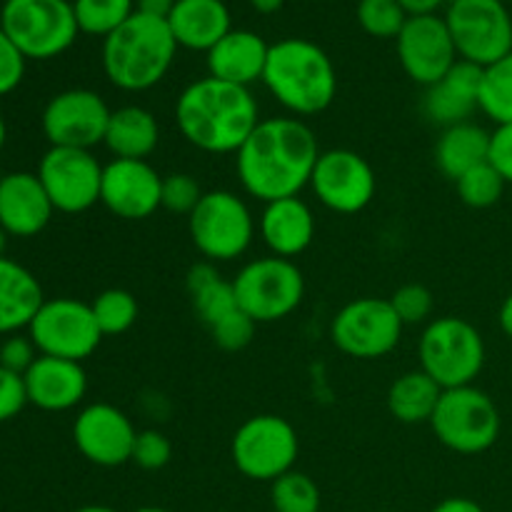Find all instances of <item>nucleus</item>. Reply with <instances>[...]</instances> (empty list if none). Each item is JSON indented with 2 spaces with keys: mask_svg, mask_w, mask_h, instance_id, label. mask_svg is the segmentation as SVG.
Instances as JSON below:
<instances>
[{
  "mask_svg": "<svg viewBox=\"0 0 512 512\" xmlns=\"http://www.w3.org/2000/svg\"><path fill=\"white\" fill-rule=\"evenodd\" d=\"M238 178L245 193L263 203L295 198L310 185L320 145L298 118L260 120L238 150Z\"/></svg>",
  "mask_w": 512,
  "mask_h": 512,
  "instance_id": "obj_1",
  "label": "nucleus"
},
{
  "mask_svg": "<svg viewBox=\"0 0 512 512\" xmlns=\"http://www.w3.org/2000/svg\"><path fill=\"white\" fill-rule=\"evenodd\" d=\"M175 120L195 148L205 153H238L260 123L258 100L250 88L225 80L200 78L180 93Z\"/></svg>",
  "mask_w": 512,
  "mask_h": 512,
  "instance_id": "obj_2",
  "label": "nucleus"
},
{
  "mask_svg": "<svg viewBox=\"0 0 512 512\" xmlns=\"http://www.w3.org/2000/svg\"><path fill=\"white\" fill-rule=\"evenodd\" d=\"M265 88L293 115H318L338 95V73L330 55L305 38L270 45L263 73Z\"/></svg>",
  "mask_w": 512,
  "mask_h": 512,
  "instance_id": "obj_3",
  "label": "nucleus"
},
{
  "mask_svg": "<svg viewBox=\"0 0 512 512\" xmlns=\"http://www.w3.org/2000/svg\"><path fill=\"white\" fill-rule=\"evenodd\" d=\"M175 53L178 43L168 20L133 13L103 40V70L115 88L140 93L168 75Z\"/></svg>",
  "mask_w": 512,
  "mask_h": 512,
  "instance_id": "obj_4",
  "label": "nucleus"
},
{
  "mask_svg": "<svg viewBox=\"0 0 512 512\" xmlns=\"http://www.w3.org/2000/svg\"><path fill=\"white\" fill-rule=\"evenodd\" d=\"M420 370L443 390L473 385L485 368V340L465 318L443 315L430 320L418 343Z\"/></svg>",
  "mask_w": 512,
  "mask_h": 512,
  "instance_id": "obj_5",
  "label": "nucleus"
},
{
  "mask_svg": "<svg viewBox=\"0 0 512 512\" xmlns=\"http://www.w3.org/2000/svg\"><path fill=\"white\" fill-rule=\"evenodd\" d=\"M0 28L28 60L58 58L80 33L70 0H5Z\"/></svg>",
  "mask_w": 512,
  "mask_h": 512,
  "instance_id": "obj_6",
  "label": "nucleus"
},
{
  "mask_svg": "<svg viewBox=\"0 0 512 512\" xmlns=\"http://www.w3.org/2000/svg\"><path fill=\"white\" fill-rule=\"evenodd\" d=\"M435 438L460 455H480L500 438V410L485 390L475 385L443 390L430 418Z\"/></svg>",
  "mask_w": 512,
  "mask_h": 512,
  "instance_id": "obj_7",
  "label": "nucleus"
},
{
  "mask_svg": "<svg viewBox=\"0 0 512 512\" xmlns=\"http://www.w3.org/2000/svg\"><path fill=\"white\" fill-rule=\"evenodd\" d=\"M190 240L210 263L240 258L255 238V220L248 203L230 190H210L188 215Z\"/></svg>",
  "mask_w": 512,
  "mask_h": 512,
  "instance_id": "obj_8",
  "label": "nucleus"
},
{
  "mask_svg": "<svg viewBox=\"0 0 512 512\" xmlns=\"http://www.w3.org/2000/svg\"><path fill=\"white\" fill-rule=\"evenodd\" d=\"M240 310L255 323H275L300 308L305 295V278L288 258H258L245 265L233 278Z\"/></svg>",
  "mask_w": 512,
  "mask_h": 512,
  "instance_id": "obj_9",
  "label": "nucleus"
},
{
  "mask_svg": "<svg viewBox=\"0 0 512 512\" xmlns=\"http://www.w3.org/2000/svg\"><path fill=\"white\" fill-rule=\"evenodd\" d=\"M298 453L300 440L293 425L270 413L245 420L230 443V458L238 473L260 483H273L290 473Z\"/></svg>",
  "mask_w": 512,
  "mask_h": 512,
  "instance_id": "obj_10",
  "label": "nucleus"
},
{
  "mask_svg": "<svg viewBox=\"0 0 512 512\" xmlns=\"http://www.w3.org/2000/svg\"><path fill=\"white\" fill-rule=\"evenodd\" d=\"M445 23L460 60L488 68L512 53V10L500 0H455Z\"/></svg>",
  "mask_w": 512,
  "mask_h": 512,
  "instance_id": "obj_11",
  "label": "nucleus"
},
{
  "mask_svg": "<svg viewBox=\"0 0 512 512\" xmlns=\"http://www.w3.org/2000/svg\"><path fill=\"white\" fill-rule=\"evenodd\" d=\"M28 335L40 355L75 363L90 358L103 340L90 303L75 298L45 300L28 325Z\"/></svg>",
  "mask_w": 512,
  "mask_h": 512,
  "instance_id": "obj_12",
  "label": "nucleus"
},
{
  "mask_svg": "<svg viewBox=\"0 0 512 512\" xmlns=\"http://www.w3.org/2000/svg\"><path fill=\"white\" fill-rule=\"evenodd\" d=\"M405 325L390 300L358 298L340 308L330 323V340L340 353L358 360H378L393 353Z\"/></svg>",
  "mask_w": 512,
  "mask_h": 512,
  "instance_id": "obj_13",
  "label": "nucleus"
},
{
  "mask_svg": "<svg viewBox=\"0 0 512 512\" xmlns=\"http://www.w3.org/2000/svg\"><path fill=\"white\" fill-rule=\"evenodd\" d=\"M38 178L60 213H85L100 203L103 165L90 150L50 148L40 158Z\"/></svg>",
  "mask_w": 512,
  "mask_h": 512,
  "instance_id": "obj_14",
  "label": "nucleus"
},
{
  "mask_svg": "<svg viewBox=\"0 0 512 512\" xmlns=\"http://www.w3.org/2000/svg\"><path fill=\"white\" fill-rule=\"evenodd\" d=\"M113 110L88 88H70L53 95L43 110V133L50 148L90 150L105 140Z\"/></svg>",
  "mask_w": 512,
  "mask_h": 512,
  "instance_id": "obj_15",
  "label": "nucleus"
},
{
  "mask_svg": "<svg viewBox=\"0 0 512 512\" xmlns=\"http://www.w3.org/2000/svg\"><path fill=\"white\" fill-rule=\"evenodd\" d=\"M310 188L328 210L353 215L368 208L375 198L378 178L363 155L348 148H333L320 153Z\"/></svg>",
  "mask_w": 512,
  "mask_h": 512,
  "instance_id": "obj_16",
  "label": "nucleus"
},
{
  "mask_svg": "<svg viewBox=\"0 0 512 512\" xmlns=\"http://www.w3.org/2000/svg\"><path fill=\"white\" fill-rule=\"evenodd\" d=\"M395 43L405 75L425 88L438 83L460 60L445 15L438 13L410 15Z\"/></svg>",
  "mask_w": 512,
  "mask_h": 512,
  "instance_id": "obj_17",
  "label": "nucleus"
},
{
  "mask_svg": "<svg viewBox=\"0 0 512 512\" xmlns=\"http://www.w3.org/2000/svg\"><path fill=\"white\" fill-rule=\"evenodd\" d=\"M138 430L128 415L110 403H93L78 413L73 440L78 453L100 468H118L130 463Z\"/></svg>",
  "mask_w": 512,
  "mask_h": 512,
  "instance_id": "obj_18",
  "label": "nucleus"
},
{
  "mask_svg": "<svg viewBox=\"0 0 512 512\" xmlns=\"http://www.w3.org/2000/svg\"><path fill=\"white\" fill-rule=\"evenodd\" d=\"M163 175L148 160L113 158L103 165L100 203L123 220H145L160 208Z\"/></svg>",
  "mask_w": 512,
  "mask_h": 512,
  "instance_id": "obj_19",
  "label": "nucleus"
},
{
  "mask_svg": "<svg viewBox=\"0 0 512 512\" xmlns=\"http://www.w3.org/2000/svg\"><path fill=\"white\" fill-rule=\"evenodd\" d=\"M55 208L38 173L15 170L0 178V228L13 238H33L48 228Z\"/></svg>",
  "mask_w": 512,
  "mask_h": 512,
  "instance_id": "obj_20",
  "label": "nucleus"
},
{
  "mask_svg": "<svg viewBox=\"0 0 512 512\" xmlns=\"http://www.w3.org/2000/svg\"><path fill=\"white\" fill-rule=\"evenodd\" d=\"M28 403L48 413H63L75 408L88 393V375L75 360L38 355L23 375Z\"/></svg>",
  "mask_w": 512,
  "mask_h": 512,
  "instance_id": "obj_21",
  "label": "nucleus"
},
{
  "mask_svg": "<svg viewBox=\"0 0 512 512\" xmlns=\"http://www.w3.org/2000/svg\"><path fill=\"white\" fill-rule=\"evenodd\" d=\"M480 85H483V68L458 60L443 78L430 85L425 93V115L435 125L468 123L475 110H480Z\"/></svg>",
  "mask_w": 512,
  "mask_h": 512,
  "instance_id": "obj_22",
  "label": "nucleus"
},
{
  "mask_svg": "<svg viewBox=\"0 0 512 512\" xmlns=\"http://www.w3.org/2000/svg\"><path fill=\"white\" fill-rule=\"evenodd\" d=\"M268 53L270 43H265L263 35L233 28L205 55H208V70L213 78L250 88L258 80L263 83Z\"/></svg>",
  "mask_w": 512,
  "mask_h": 512,
  "instance_id": "obj_23",
  "label": "nucleus"
},
{
  "mask_svg": "<svg viewBox=\"0 0 512 512\" xmlns=\"http://www.w3.org/2000/svg\"><path fill=\"white\" fill-rule=\"evenodd\" d=\"M260 235L278 258H295L305 253L315 238V215L305 200L283 198L265 203L260 215Z\"/></svg>",
  "mask_w": 512,
  "mask_h": 512,
  "instance_id": "obj_24",
  "label": "nucleus"
},
{
  "mask_svg": "<svg viewBox=\"0 0 512 512\" xmlns=\"http://www.w3.org/2000/svg\"><path fill=\"white\" fill-rule=\"evenodd\" d=\"M178 48L208 53L215 43L233 30L225 0H178L168 18Z\"/></svg>",
  "mask_w": 512,
  "mask_h": 512,
  "instance_id": "obj_25",
  "label": "nucleus"
},
{
  "mask_svg": "<svg viewBox=\"0 0 512 512\" xmlns=\"http://www.w3.org/2000/svg\"><path fill=\"white\" fill-rule=\"evenodd\" d=\"M45 303L38 278L10 258H0V335H15L33 323Z\"/></svg>",
  "mask_w": 512,
  "mask_h": 512,
  "instance_id": "obj_26",
  "label": "nucleus"
},
{
  "mask_svg": "<svg viewBox=\"0 0 512 512\" xmlns=\"http://www.w3.org/2000/svg\"><path fill=\"white\" fill-rule=\"evenodd\" d=\"M160 140L158 118L148 108L125 105L110 113L105 130V148L123 160H145Z\"/></svg>",
  "mask_w": 512,
  "mask_h": 512,
  "instance_id": "obj_27",
  "label": "nucleus"
},
{
  "mask_svg": "<svg viewBox=\"0 0 512 512\" xmlns=\"http://www.w3.org/2000/svg\"><path fill=\"white\" fill-rule=\"evenodd\" d=\"M488 155L490 133L483 125L473 123V120L443 128L438 145H435V165L453 183L460 175L468 173V170L488 163Z\"/></svg>",
  "mask_w": 512,
  "mask_h": 512,
  "instance_id": "obj_28",
  "label": "nucleus"
},
{
  "mask_svg": "<svg viewBox=\"0 0 512 512\" xmlns=\"http://www.w3.org/2000/svg\"><path fill=\"white\" fill-rule=\"evenodd\" d=\"M443 388L423 370H410L393 380L388 390V410L398 423H430Z\"/></svg>",
  "mask_w": 512,
  "mask_h": 512,
  "instance_id": "obj_29",
  "label": "nucleus"
},
{
  "mask_svg": "<svg viewBox=\"0 0 512 512\" xmlns=\"http://www.w3.org/2000/svg\"><path fill=\"white\" fill-rule=\"evenodd\" d=\"M188 293L193 298L195 315L203 320L208 328H213L218 320L238 310L233 280H223V275L215 270V263L203 260L188 270Z\"/></svg>",
  "mask_w": 512,
  "mask_h": 512,
  "instance_id": "obj_30",
  "label": "nucleus"
},
{
  "mask_svg": "<svg viewBox=\"0 0 512 512\" xmlns=\"http://www.w3.org/2000/svg\"><path fill=\"white\" fill-rule=\"evenodd\" d=\"M480 110L495 125L512 123V53L500 58L498 63L483 68Z\"/></svg>",
  "mask_w": 512,
  "mask_h": 512,
  "instance_id": "obj_31",
  "label": "nucleus"
},
{
  "mask_svg": "<svg viewBox=\"0 0 512 512\" xmlns=\"http://www.w3.org/2000/svg\"><path fill=\"white\" fill-rule=\"evenodd\" d=\"M78 30L95 38H108L135 13V0H73Z\"/></svg>",
  "mask_w": 512,
  "mask_h": 512,
  "instance_id": "obj_32",
  "label": "nucleus"
},
{
  "mask_svg": "<svg viewBox=\"0 0 512 512\" xmlns=\"http://www.w3.org/2000/svg\"><path fill=\"white\" fill-rule=\"evenodd\" d=\"M93 318L98 323L100 333L105 335H123L138 323V300L133 293L123 288H108L98 293L90 303Z\"/></svg>",
  "mask_w": 512,
  "mask_h": 512,
  "instance_id": "obj_33",
  "label": "nucleus"
},
{
  "mask_svg": "<svg viewBox=\"0 0 512 512\" xmlns=\"http://www.w3.org/2000/svg\"><path fill=\"white\" fill-rule=\"evenodd\" d=\"M270 503L275 512H320V488L310 475L290 470L270 483Z\"/></svg>",
  "mask_w": 512,
  "mask_h": 512,
  "instance_id": "obj_34",
  "label": "nucleus"
},
{
  "mask_svg": "<svg viewBox=\"0 0 512 512\" xmlns=\"http://www.w3.org/2000/svg\"><path fill=\"white\" fill-rule=\"evenodd\" d=\"M505 180L498 170L488 163L478 165V168L468 170L465 175H460L455 180V188H458V198L463 200L468 208L475 210H485V208H493L498 205V200L503 198L505 193Z\"/></svg>",
  "mask_w": 512,
  "mask_h": 512,
  "instance_id": "obj_35",
  "label": "nucleus"
},
{
  "mask_svg": "<svg viewBox=\"0 0 512 512\" xmlns=\"http://www.w3.org/2000/svg\"><path fill=\"white\" fill-rule=\"evenodd\" d=\"M355 15H358L360 28L380 40L398 38L410 18L398 0H360Z\"/></svg>",
  "mask_w": 512,
  "mask_h": 512,
  "instance_id": "obj_36",
  "label": "nucleus"
},
{
  "mask_svg": "<svg viewBox=\"0 0 512 512\" xmlns=\"http://www.w3.org/2000/svg\"><path fill=\"white\" fill-rule=\"evenodd\" d=\"M203 195V188H200V183L190 173L165 175L163 190H160V208L178 215H190Z\"/></svg>",
  "mask_w": 512,
  "mask_h": 512,
  "instance_id": "obj_37",
  "label": "nucleus"
},
{
  "mask_svg": "<svg viewBox=\"0 0 512 512\" xmlns=\"http://www.w3.org/2000/svg\"><path fill=\"white\" fill-rule=\"evenodd\" d=\"M390 305L398 313L400 323L403 325H415V323H425V320L433 315L435 300L433 293H430L425 285L420 283H408L400 285L393 295H390Z\"/></svg>",
  "mask_w": 512,
  "mask_h": 512,
  "instance_id": "obj_38",
  "label": "nucleus"
},
{
  "mask_svg": "<svg viewBox=\"0 0 512 512\" xmlns=\"http://www.w3.org/2000/svg\"><path fill=\"white\" fill-rule=\"evenodd\" d=\"M255 328H258V323H255L245 310L238 308L230 315H225L223 320H218V323L208 330L218 348L235 353V350H243L253 343Z\"/></svg>",
  "mask_w": 512,
  "mask_h": 512,
  "instance_id": "obj_39",
  "label": "nucleus"
},
{
  "mask_svg": "<svg viewBox=\"0 0 512 512\" xmlns=\"http://www.w3.org/2000/svg\"><path fill=\"white\" fill-rule=\"evenodd\" d=\"M173 458V443L158 430H140L135 438L130 463L143 470H163Z\"/></svg>",
  "mask_w": 512,
  "mask_h": 512,
  "instance_id": "obj_40",
  "label": "nucleus"
},
{
  "mask_svg": "<svg viewBox=\"0 0 512 512\" xmlns=\"http://www.w3.org/2000/svg\"><path fill=\"white\" fill-rule=\"evenodd\" d=\"M25 55L15 48L13 40L0 28V95H8L23 83Z\"/></svg>",
  "mask_w": 512,
  "mask_h": 512,
  "instance_id": "obj_41",
  "label": "nucleus"
},
{
  "mask_svg": "<svg viewBox=\"0 0 512 512\" xmlns=\"http://www.w3.org/2000/svg\"><path fill=\"white\" fill-rule=\"evenodd\" d=\"M25 405H28V393H25L23 375L0 365V423L13 420Z\"/></svg>",
  "mask_w": 512,
  "mask_h": 512,
  "instance_id": "obj_42",
  "label": "nucleus"
},
{
  "mask_svg": "<svg viewBox=\"0 0 512 512\" xmlns=\"http://www.w3.org/2000/svg\"><path fill=\"white\" fill-rule=\"evenodd\" d=\"M38 355L40 353L33 340H30V335L25 338V335L15 333L5 338L3 345H0V365L18 375L28 373V368L38 360Z\"/></svg>",
  "mask_w": 512,
  "mask_h": 512,
  "instance_id": "obj_43",
  "label": "nucleus"
},
{
  "mask_svg": "<svg viewBox=\"0 0 512 512\" xmlns=\"http://www.w3.org/2000/svg\"><path fill=\"white\" fill-rule=\"evenodd\" d=\"M490 165L503 175V180L512 185V123L498 125L490 133Z\"/></svg>",
  "mask_w": 512,
  "mask_h": 512,
  "instance_id": "obj_44",
  "label": "nucleus"
},
{
  "mask_svg": "<svg viewBox=\"0 0 512 512\" xmlns=\"http://www.w3.org/2000/svg\"><path fill=\"white\" fill-rule=\"evenodd\" d=\"M178 0H135V13L150 15V18L168 20Z\"/></svg>",
  "mask_w": 512,
  "mask_h": 512,
  "instance_id": "obj_45",
  "label": "nucleus"
},
{
  "mask_svg": "<svg viewBox=\"0 0 512 512\" xmlns=\"http://www.w3.org/2000/svg\"><path fill=\"white\" fill-rule=\"evenodd\" d=\"M408 15H433L438 8H443L448 0H398Z\"/></svg>",
  "mask_w": 512,
  "mask_h": 512,
  "instance_id": "obj_46",
  "label": "nucleus"
},
{
  "mask_svg": "<svg viewBox=\"0 0 512 512\" xmlns=\"http://www.w3.org/2000/svg\"><path fill=\"white\" fill-rule=\"evenodd\" d=\"M430 512H485L475 500L470 498H448L435 505Z\"/></svg>",
  "mask_w": 512,
  "mask_h": 512,
  "instance_id": "obj_47",
  "label": "nucleus"
},
{
  "mask_svg": "<svg viewBox=\"0 0 512 512\" xmlns=\"http://www.w3.org/2000/svg\"><path fill=\"white\" fill-rule=\"evenodd\" d=\"M498 323H500V328H503V333L512 340V293L503 300V305H500Z\"/></svg>",
  "mask_w": 512,
  "mask_h": 512,
  "instance_id": "obj_48",
  "label": "nucleus"
},
{
  "mask_svg": "<svg viewBox=\"0 0 512 512\" xmlns=\"http://www.w3.org/2000/svg\"><path fill=\"white\" fill-rule=\"evenodd\" d=\"M248 3H250V8L255 10V13L273 15V13H278L280 8H283L285 0H248Z\"/></svg>",
  "mask_w": 512,
  "mask_h": 512,
  "instance_id": "obj_49",
  "label": "nucleus"
},
{
  "mask_svg": "<svg viewBox=\"0 0 512 512\" xmlns=\"http://www.w3.org/2000/svg\"><path fill=\"white\" fill-rule=\"evenodd\" d=\"M75 512H118V510L108 508V505H83V508H78Z\"/></svg>",
  "mask_w": 512,
  "mask_h": 512,
  "instance_id": "obj_50",
  "label": "nucleus"
},
{
  "mask_svg": "<svg viewBox=\"0 0 512 512\" xmlns=\"http://www.w3.org/2000/svg\"><path fill=\"white\" fill-rule=\"evenodd\" d=\"M5 140H8V125H5L3 115H0V150H3Z\"/></svg>",
  "mask_w": 512,
  "mask_h": 512,
  "instance_id": "obj_51",
  "label": "nucleus"
},
{
  "mask_svg": "<svg viewBox=\"0 0 512 512\" xmlns=\"http://www.w3.org/2000/svg\"><path fill=\"white\" fill-rule=\"evenodd\" d=\"M5 240H8V233L0 228V258H3V253H5Z\"/></svg>",
  "mask_w": 512,
  "mask_h": 512,
  "instance_id": "obj_52",
  "label": "nucleus"
},
{
  "mask_svg": "<svg viewBox=\"0 0 512 512\" xmlns=\"http://www.w3.org/2000/svg\"><path fill=\"white\" fill-rule=\"evenodd\" d=\"M135 512H170V510H165V508H138Z\"/></svg>",
  "mask_w": 512,
  "mask_h": 512,
  "instance_id": "obj_53",
  "label": "nucleus"
},
{
  "mask_svg": "<svg viewBox=\"0 0 512 512\" xmlns=\"http://www.w3.org/2000/svg\"><path fill=\"white\" fill-rule=\"evenodd\" d=\"M500 3H508V0H500ZM510 3H512V0H510Z\"/></svg>",
  "mask_w": 512,
  "mask_h": 512,
  "instance_id": "obj_54",
  "label": "nucleus"
},
{
  "mask_svg": "<svg viewBox=\"0 0 512 512\" xmlns=\"http://www.w3.org/2000/svg\"><path fill=\"white\" fill-rule=\"evenodd\" d=\"M450 3H455V0H448V5H450Z\"/></svg>",
  "mask_w": 512,
  "mask_h": 512,
  "instance_id": "obj_55",
  "label": "nucleus"
}]
</instances>
